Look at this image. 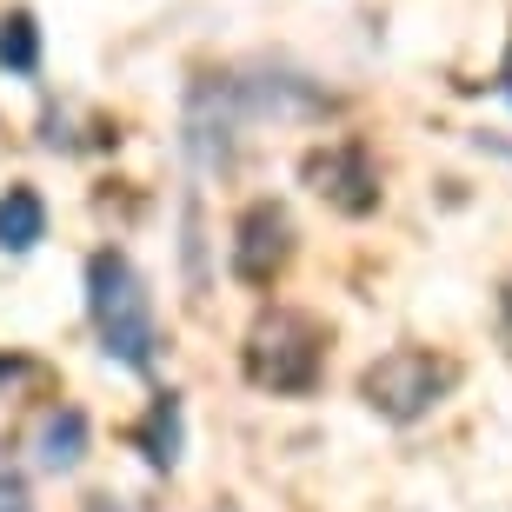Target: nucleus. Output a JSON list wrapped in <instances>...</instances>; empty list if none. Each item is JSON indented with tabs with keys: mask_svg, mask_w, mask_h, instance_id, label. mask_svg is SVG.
<instances>
[{
	"mask_svg": "<svg viewBox=\"0 0 512 512\" xmlns=\"http://www.w3.org/2000/svg\"><path fill=\"white\" fill-rule=\"evenodd\" d=\"M87 320L100 333V353L127 373H153L160 360V320H153V293L140 266L120 247H100L87 260Z\"/></svg>",
	"mask_w": 512,
	"mask_h": 512,
	"instance_id": "nucleus-1",
	"label": "nucleus"
},
{
	"mask_svg": "<svg viewBox=\"0 0 512 512\" xmlns=\"http://www.w3.org/2000/svg\"><path fill=\"white\" fill-rule=\"evenodd\" d=\"M320 346L326 340L306 313H273L247 346V373L266 393H306V386L320 380Z\"/></svg>",
	"mask_w": 512,
	"mask_h": 512,
	"instance_id": "nucleus-2",
	"label": "nucleus"
},
{
	"mask_svg": "<svg viewBox=\"0 0 512 512\" xmlns=\"http://www.w3.org/2000/svg\"><path fill=\"white\" fill-rule=\"evenodd\" d=\"M366 406L386 419H419L426 406H433L439 393H446V366L433 360V353H419V346H399V353H386L380 366H366Z\"/></svg>",
	"mask_w": 512,
	"mask_h": 512,
	"instance_id": "nucleus-3",
	"label": "nucleus"
},
{
	"mask_svg": "<svg viewBox=\"0 0 512 512\" xmlns=\"http://www.w3.org/2000/svg\"><path fill=\"white\" fill-rule=\"evenodd\" d=\"M293 260V220L273 200H253L240 220H233V273L247 286H273Z\"/></svg>",
	"mask_w": 512,
	"mask_h": 512,
	"instance_id": "nucleus-4",
	"label": "nucleus"
},
{
	"mask_svg": "<svg viewBox=\"0 0 512 512\" xmlns=\"http://www.w3.org/2000/svg\"><path fill=\"white\" fill-rule=\"evenodd\" d=\"M313 180H320V193L340 213H373V207H380V173H373L366 147H333V153H320V160H313Z\"/></svg>",
	"mask_w": 512,
	"mask_h": 512,
	"instance_id": "nucleus-5",
	"label": "nucleus"
},
{
	"mask_svg": "<svg viewBox=\"0 0 512 512\" xmlns=\"http://www.w3.org/2000/svg\"><path fill=\"white\" fill-rule=\"evenodd\" d=\"M133 446L147 453V466H160V473H173L180 466V446H187V413H180V393H160L147 406V419L133 426Z\"/></svg>",
	"mask_w": 512,
	"mask_h": 512,
	"instance_id": "nucleus-6",
	"label": "nucleus"
},
{
	"mask_svg": "<svg viewBox=\"0 0 512 512\" xmlns=\"http://www.w3.org/2000/svg\"><path fill=\"white\" fill-rule=\"evenodd\" d=\"M34 453H40V473H74L87 459V413L80 406H54L34 433Z\"/></svg>",
	"mask_w": 512,
	"mask_h": 512,
	"instance_id": "nucleus-7",
	"label": "nucleus"
},
{
	"mask_svg": "<svg viewBox=\"0 0 512 512\" xmlns=\"http://www.w3.org/2000/svg\"><path fill=\"white\" fill-rule=\"evenodd\" d=\"M47 240V200H40L27 180L0 193V253H34Z\"/></svg>",
	"mask_w": 512,
	"mask_h": 512,
	"instance_id": "nucleus-8",
	"label": "nucleus"
},
{
	"mask_svg": "<svg viewBox=\"0 0 512 512\" xmlns=\"http://www.w3.org/2000/svg\"><path fill=\"white\" fill-rule=\"evenodd\" d=\"M0 67L7 74H40V20L27 7L0 14Z\"/></svg>",
	"mask_w": 512,
	"mask_h": 512,
	"instance_id": "nucleus-9",
	"label": "nucleus"
},
{
	"mask_svg": "<svg viewBox=\"0 0 512 512\" xmlns=\"http://www.w3.org/2000/svg\"><path fill=\"white\" fill-rule=\"evenodd\" d=\"M0 512H34L27 506V486H20L14 473H0Z\"/></svg>",
	"mask_w": 512,
	"mask_h": 512,
	"instance_id": "nucleus-10",
	"label": "nucleus"
},
{
	"mask_svg": "<svg viewBox=\"0 0 512 512\" xmlns=\"http://www.w3.org/2000/svg\"><path fill=\"white\" fill-rule=\"evenodd\" d=\"M506 100H512V80H506Z\"/></svg>",
	"mask_w": 512,
	"mask_h": 512,
	"instance_id": "nucleus-11",
	"label": "nucleus"
}]
</instances>
